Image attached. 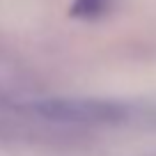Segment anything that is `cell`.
Returning a JSON list of instances; mask_svg holds the SVG:
<instances>
[{"mask_svg":"<svg viewBox=\"0 0 156 156\" xmlns=\"http://www.w3.org/2000/svg\"><path fill=\"white\" fill-rule=\"evenodd\" d=\"M39 115L55 122H108L122 115V108L106 101H80V99H48L34 103Z\"/></svg>","mask_w":156,"mask_h":156,"instance_id":"cell-1","label":"cell"},{"mask_svg":"<svg viewBox=\"0 0 156 156\" xmlns=\"http://www.w3.org/2000/svg\"><path fill=\"white\" fill-rule=\"evenodd\" d=\"M112 7V0H73L69 7V16L80 21H97L106 16Z\"/></svg>","mask_w":156,"mask_h":156,"instance_id":"cell-2","label":"cell"}]
</instances>
